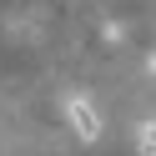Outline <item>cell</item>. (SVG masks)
<instances>
[{
    "instance_id": "obj_1",
    "label": "cell",
    "mask_w": 156,
    "mask_h": 156,
    "mask_svg": "<svg viewBox=\"0 0 156 156\" xmlns=\"http://www.w3.org/2000/svg\"><path fill=\"white\" fill-rule=\"evenodd\" d=\"M66 116H71V126H76V136H81V141L101 136V121H96V111H91L86 101H66Z\"/></svg>"
},
{
    "instance_id": "obj_2",
    "label": "cell",
    "mask_w": 156,
    "mask_h": 156,
    "mask_svg": "<svg viewBox=\"0 0 156 156\" xmlns=\"http://www.w3.org/2000/svg\"><path fill=\"white\" fill-rule=\"evenodd\" d=\"M136 146L156 156V121H146V126H141V136H136Z\"/></svg>"
},
{
    "instance_id": "obj_3",
    "label": "cell",
    "mask_w": 156,
    "mask_h": 156,
    "mask_svg": "<svg viewBox=\"0 0 156 156\" xmlns=\"http://www.w3.org/2000/svg\"><path fill=\"white\" fill-rule=\"evenodd\" d=\"M151 71H156V61H151Z\"/></svg>"
}]
</instances>
